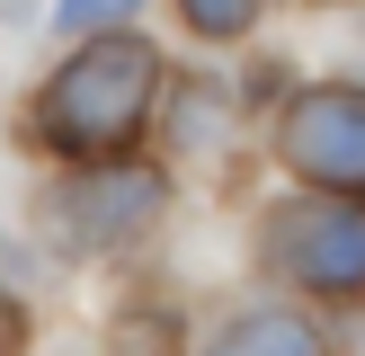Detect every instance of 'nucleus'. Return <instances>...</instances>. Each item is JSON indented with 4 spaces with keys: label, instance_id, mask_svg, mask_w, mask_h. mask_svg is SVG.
Wrapping results in <instances>:
<instances>
[{
    "label": "nucleus",
    "instance_id": "0eeeda50",
    "mask_svg": "<svg viewBox=\"0 0 365 356\" xmlns=\"http://www.w3.org/2000/svg\"><path fill=\"white\" fill-rule=\"evenodd\" d=\"M143 0H53V18L63 27H81V36H98V27H125Z\"/></svg>",
    "mask_w": 365,
    "mask_h": 356
},
{
    "label": "nucleus",
    "instance_id": "7ed1b4c3",
    "mask_svg": "<svg viewBox=\"0 0 365 356\" xmlns=\"http://www.w3.org/2000/svg\"><path fill=\"white\" fill-rule=\"evenodd\" d=\"M285 160H294L312 187H365V80H330L303 89L285 107Z\"/></svg>",
    "mask_w": 365,
    "mask_h": 356
},
{
    "label": "nucleus",
    "instance_id": "f257e3e1",
    "mask_svg": "<svg viewBox=\"0 0 365 356\" xmlns=\"http://www.w3.org/2000/svg\"><path fill=\"white\" fill-rule=\"evenodd\" d=\"M152 89H160V53L143 45V36L98 27L45 80V98H36V134H45L53 152H71V160H107V152H125V142L143 134Z\"/></svg>",
    "mask_w": 365,
    "mask_h": 356
},
{
    "label": "nucleus",
    "instance_id": "20e7f679",
    "mask_svg": "<svg viewBox=\"0 0 365 356\" xmlns=\"http://www.w3.org/2000/svg\"><path fill=\"white\" fill-rule=\"evenodd\" d=\"M160 214V178L152 169H98V178H81V187H63L53 196V223H63V241L71 249H107V241H134L143 223Z\"/></svg>",
    "mask_w": 365,
    "mask_h": 356
},
{
    "label": "nucleus",
    "instance_id": "39448f33",
    "mask_svg": "<svg viewBox=\"0 0 365 356\" xmlns=\"http://www.w3.org/2000/svg\"><path fill=\"white\" fill-rule=\"evenodd\" d=\"M205 356H321V330L303 312H241Z\"/></svg>",
    "mask_w": 365,
    "mask_h": 356
},
{
    "label": "nucleus",
    "instance_id": "f03ea898",
    "mask_svg": "<svg viewBox=\"0 0 365 356\" xmlns=\"http://www.w3.org/2000/svg\"><path fill=\"white\" fill-rule=\"evenodd\" d=\"M267 267L312 294H365V214L356 205H277L259 231Z\"/></svg>",
    "mask_w": 365,
    "mask_h": 356
},
{
    "label": "nucleus",
    "instance_id": "423d86ee",
    "mask_svg": "<svg viewBox=\"0 0 365 356\" xmlns=\"http://www.w3.org/2000/svg\"><path fill=\"white\" fill-rule=\"evenodd\" d=\"M178 18H187L196 36H241L250 18H259V0H178Z\"/></svg>",
    "mask_w": 365,
    "mask_h": 356
}]
</instances>
